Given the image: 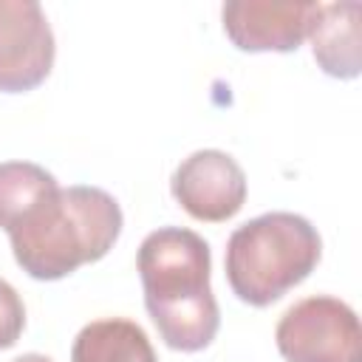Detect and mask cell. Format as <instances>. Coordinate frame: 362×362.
Listing matches in <instances>:
<instances>
[{
    "label": "cell",
    "mask_w": 362,
    "mask_h": 362,
    "mask_svg": "<svg viewBox=\"0 0 362 362\" xmlns=\"http://www.w3.org/2000/svg\"><path fill=\"white\" fill-rule=\"evenodd\" d=\"M286 362H362V328L356 311L328 294L294 303L274 328Z\"/></svg>",
    "instance_id": "obj_4"
},
{
    "label": "cell",
    "mask_w": 362,
    "mask_h": 362,
    "mask_svg": "<svg viewBox=\"0 0 362 362\" xmlns=\"http://www.w3.org/2000/svg\"><path fill=\"white\" fill-rule=\"evenodd\" d=\"M25 328V305L17 288L0 277V351L11 348Z\"/></svg>",
    "instance_id": "obj_11"
},
{
    "label": "cell",
    "mask_w": 362,
    "mask_h": 362,
    "mask_svg": "<svg viewBox=\"0 0 362 362\" xmlns=\"http://www.w3.org/2000/svg\"><path fill=\"white\" fill-rule=\"evenodd\" d=\"M71 362H158L144 328L124 317L88 322L74 345Z\"/></svg>",
    "instance_id": "obj_9"
},
{
    "label": "cell",
    "mask_w": 362,
    "mask_h": 362,
    "mask_svg": "<svg viewBox=\"0 0 362 362\" xmlns=\"http://www.w3.org/2000/svg\"><path fill=\"white\" fill-rule=\"evenodd\" d=\"M54 31L40 3L0 0V93H25L54 68Z\"/></svg>",
    "instance_id": "obj_5"
},
{
    "label": "cell",
    "mask_w": 362,
    "mask_h": 362,
    "mask_svg": "<svg viewBox=\"0 0 362 362\" xmlns=\"http://www.w3.org/2000/svg\"><path fill=\"white\" fill-rule=\"evenodd\" d=\"M14 362H51V359L42 356V354H23V356H17Z\"/></svg>",
    "instance_id": "obj_12"
},
{
    "label": "cell",
    "mask_w": 362,
    "mask_h": 362,
    "mask_svg": "<svg viewBox=\"0 0 362 362\" xmlns=\"http://www.w3.org/2000/svg\"><path fill=\"white\" fill-rule=\"evenodd\" d=\"M320 255L322 240L311 221L294 212H266L229 235L223 269L238 300L266 308L300 286Z\"/></svg>",
    "instance_id": "obj_3"
},
{
    "label": "cell",
    "mask_w": 362,
    "mask_h": 362,
    "mask_svg": "<svg viewBox=\"0 0 362 362\" xmlns=\"http://www.w3.org/2000/svg\"><path fill=\"white\" fill-rule=\"evenodd\" d=\"M170 189L195 221L223 223L235 218L246 201V175L229 153L195 150L175 167Z\"/></svg>",
    "instance_id": "obj_6"
},
{
    "label": "cell",
    "mask_w": 362,
    "mask_h": 362,
    "mask_svg": "<svg viewBox=\"0 0 362 362\" xmlns=\"http://www.w3.org/2000/svg\"><path fill=\"white\" fill-rule=\"evenodd\" d=\"M359 14L362 6L348 3H320L308 28L311 54L317 65L334 79H356L362 71L359 54Z\"/></svg>",
    "instance_id": "obj_8"
},
{
    "label": "cell",
    "mask_w": 362,
    "mask_h": 362,
    "mask_svg": "<svg viewBox=\"0 0 362 362\" xmlns=\"http://www.w3.org/2000/svg\"><path fill=\"white\" fill-rule=\"evenodd\" d=\"M144 305L167 348L204 351L221 325V311L209 288V243L184 226L150 232L136 255Z\"/></svg>",
    "instance_id": "obj_1"
},
{
    "label": "cell",
    "mask_w": 362,
    "mask_h": 362,
    "mask_svg": "<svg viewBox=\"0 0 362 362\" xmlns=\"http://www.w3.org/2000/svg\"><path fill=\"white\" fill-rule=\"evenodd\" d=\"M122 206L99 187H68L45 195L11 232V252L34 280H62L102 260L122 235Z\"/></svg>",
    "instance_id": "obj_2"
},
{
    "label": "cell",
    "mask_w": 362,
    "mask_h": 362,
    "mask_svg": "<svg viewBox=\"0 0 362 362\" xmlns=\"http://www.w3.org/2000/svg\"><path fill=\"white\" fill-rule=\"evenodd\" d=\"M57 189V178L31 161L0 164V229L11 232L45 195Z\"/></svg>",
    "instance_id": "obj_10"
},
{
    "label": "cell",
    "mask_w": 362,
    "mask_h": 362,
    "mask_svg": "<svg viewBox=\"0 0 362 362\" xmlns=\"http://www.w3.org/2000/svg\"><path fill=\"white\" fill-rule=\"evenodd\" d=\"M317 6L311 0H229L221 8V20L235 48L288 54L308 37Z\"/></svg>",
    "instance_id": "obj_7"
}]
</instances>
